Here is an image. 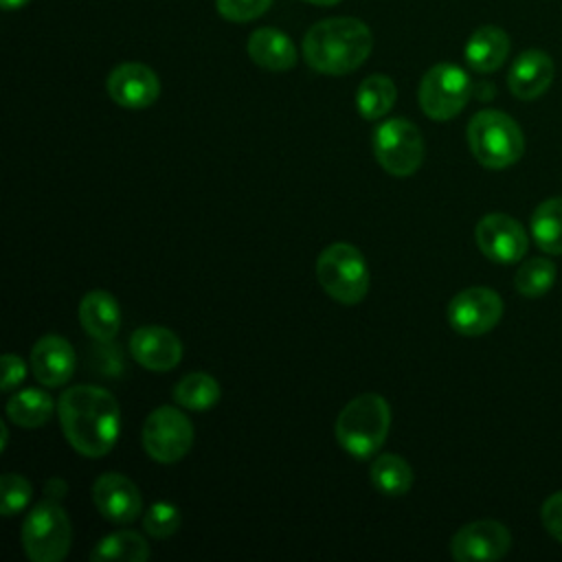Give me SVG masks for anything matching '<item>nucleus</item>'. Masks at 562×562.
Listing matches in <instances>:
<instances>
[{
	"label": "nucleus",
	"mask_w": 562,
	"mask_h": 562,
	"mask_svg": "<svg viewBox=\"0 0 562 562\" xmlns=\"http://www.w3.org/2000/svg\"><path fill=\"white\" fill-rule=\"evenodd\" d=\"M246 50L257 66L272 72L290 70L296 64V48L292 40L285 33L270 26L252 31L248 37Z\"/></svg>",
	"instance_id": "obj_19"
},
{
	"label": "nucleus",
	"mask_w": 562,
	"mask_h": 562,
	"mask_svg": "<svg viewBox=\"0 0 562 562\" xmlns=\"http://www.w3.org/2000/svg\"><path fill=\"white\" fill-rule=\"evenodd\" d=\"M395 97V83L386 75H369L356 90V108L362 119L378 121L393 108Z\"/></svg>",
	"instance_id": "obj_26"
},
{
	"label": "nucleus",
	"mask_w": 562,
	"mask_h": 562,
	"mask_svg": "<svg viewBox=\"0 0 562 562\" xmlns=\"http://www.w3.org/2000/svg\"><path fill=\"white\" fill-rule=\"evenodd\" d=\"M92 501L99 514L114 525H130L143 512L138 487L119 472H105L94 481Z\"/></svg>",
	"instance_id": "obj_14"
},
{
	"label": "nucleus",
	"mask_w": 562,
	"mask_h": 562,
	"mask_svg": "<svg viewBox=\"0 0 562 562\" xmlns=\"http://www.w3.org/2000/svg\"><path fill=\"white\" fill-rule=\"evenodd\" d=\"M553 75H555L553 59L544 50L529 48L514 59L507 75V86L516 99L531 101L549 90Z\"/></svg>",
	"instance_id": "obj_17"
},
{
	"label": "nucleus",
	"mask_w": 562,
	"mask_h": 562,
	"mask_svg": "<svg viewBox=\"0 0 562 562\" xmlns=\"http://www.w3.org/2000/svg\"><path fill=\"white\" fill-rule=\"evenodd\" d=\"M272 0H215L222 18L231 22H250L270 9Z\"/></svg>",
	"instance_id": "obj_30"
},
{
	"label": "nucleus",
	"mask_w": 562,
	"mask_h": 562,
	"mask_svg": "<svg viewBox=\"0 0 562 562\" xmlns=\"http://www.w3.org/2000/svg\"><path fill=\"white\" fill-rule=\"evenodd\" d=\"M0 2H2V9H4V11H13V9L24 7L29 0H0Z\"/></svg>",
	"instance_id": "obj_33"
},
{
	"label": "nucleus",
	"mask_w": 562,
	"mask_h": 562,
	"mask_svg": "<svg viewBox=\"0 0 562 562\" xmlns=\"http://www.w3.org/2000/svg\"><path fill=\"white\" fill-rule=\"evenodd\" d=\"M7 437H9V432H7V426L2 424V443H0L2 450H4V446H7Z\"/></svg>",
	"instance_id": "obj_35"
},
{
	"label": "nucleus",
	"mask_w": 562,
	"mask_h": 562,
	"mask_svg": "<svg viewBox=\"0 0 562 562\" xmlns=\"http://www.w3.org/2000/svg\"><path fill=\"white\" fill-rule=\"evenodd\" d=\"M531 239L547 255H562V195L540 202L529 220Z\"/></svg>",
	"instance_id": "obj_21"
},
{
	"label": "nucleus",
	"mask_w": 562,
	"mask_h": 562,
	"mask_svg": "<svg viewBox=\"0 0 562 562\" xmlns=\"http://www.w3.org/2000/svg\"><path fill=\"white\" fill-rule=\"evenodd\" d=\"M24 375H26L24 360L15 353H4L2 356V391H11L18 384H22Z\"/></svg>",
	"instance_id": "obj_32"
},
{
	"label": "nucleus",
	"mask_w": 562,
	"mask_h": 562,
	"mask_svg": "<svg viewBox=\"0 0 562 562\" xmlns=\"http://www.w3.org/2000/svg\"><path fill=\"white\" fill-rule=\"evenodd\" d=\"M72 542V525L59 501H40L22 522V547L33 562H61Z\"/></svg>",
	"instance_id": "obj_6"
},
{
	"label": "nucleus",
	"mask_w": 562,
	"mask_h": 562,
	"mask_svg": "<svg viewBox=\"0 0 562 562\" xmlns=\"http://www.w3.org/2000/svg\"><path fill=\"white\" fill-rule=\"evenodd\" d=\"M149 558V544L138 531L121 529L103 536L92 553V562H145Z\"/></svg>",
	"instance_id": "obj_22"
},
{
	"label": "nucleus",
	"mask_w": 562,
	"mask_h": 562,
	"mask_svg": "<svg viewBox=\"0 0 562 562\" xmlns=\"http://www.w3.org/2000/svg\"><path fill=\"white\" fill-rule=\"evenodd\" d=\"M540 518L547 533L562 544V490L547 496V501L540 507Z\"/></svg>",
	"instance_id": "obj_31"
},
{
	"label": "nucleus",
	"mask_w": 562,
	"mask_h": 562,
	"mask_svg": "<svg viewBox=\"0 0 562 562\" xmlns=\"http://www.w3.org/2000/svg\"><path fill=\"white\" fill-rule=\"evenodd\" d=\"M145 452L158 463H176L193 446V426L176 406L154 408L140 430Z\"/></svg>",
	"instance_id": "obj_9"
},
{
	"label": "nucleus",
	"mask_w": 562,
	"mask_h": 562,
	"mask_svg": "<svg viewBox=\"0 0 562 562\" xmlns=\"http://www.w3.org/2000/svg\"><path fill=\"white\" fill-rule=\"evenodd\" d=\"M130 353L147 371H171L182 360V342L167 327L145 325L132 331Z\"/></svg>",
	"instance_id": "obj_15"
},
{
	"label": "nucleus",
	"mask_w": 562,
	"mask_h": 562,
	"mask_svg": "<svg viewBox=\"0 0 562 562\" xmlns=\"http://www.w3.org/2000/svg\"><path fill=\"white\" fill-rule=\"evenodd\" d=\"M57 415L66 441L83 457H105L121 432L116 397L92 384H77L57 400Z\"/></svg>",
	"instance_id": "obj_1"
},
{
	"label": "nucleus",
	"mask_w": 562,
	"mask_h": 562,
	"mask_svg": "<svg viewBox=\"0 0 562 562\" xmlns=\"http://www.w3.org/2000/svg\"><path fill=\"white\" fill-rule=\"evenodd\" d=\"M503 299L485 285H472L457 292L448 303V323L461 336H483L494 329L503 316Z\"/></svg>",
	"instance_id": "obj_10"
},
{
	"label": "nucleus",
	"mask_w": 562,
	"mask_h": 562,
	"mask_svg": "<svg viewBox=\"0 0 562 562\" xmlns=\"http://www.w3.org/2000/svg\"><path fill=\"white\" fill-rule=\"evenodd\" d=\"M369 479L384 496H404L413 485V468L400 454L384 452L373 459Z\"/></svg>",
	"instance_id": "obj_24"
},
{
	"label": "nucleus",
	"mask_w": 562,
	"mask_h": 562,
	"mask_svg": "<svg viewBox=\"0 0 562 562\" xmlns=\"http://www.w3.org/2000/svg\"><path fill=\"white\" fill-rule=\"evenodd\" d=\"M465 61L476 72H494L509 55V37L501 26H479L465 44Z\"/></svg>",
	"instance_id": "obj_20"
},
{
	"label": "nucleus",
	"mask_w": 562,
	"mask_h": 562,
	"mask_svg": "<svg viewBox=\"0 0 562 562\" xmlns=\"http://www.w3.org/2000/svg\"><path fill=\"white\" fill-rule=\"evenodd\" d=\"M389 428V402L378 393H362L347 402L345 408L338 413L334 432L347 454L356 459H369L382 448Z\"/></svg>",
	"instance_id": "obj_3"
},
{
	"label": "nucleus",
	"mask_w": 562,
	"mask_h": 562,
	"mask_svg": "<svg viewBox=\"0 0 562 562\" xmlns=\"http://www.w3.org/2000/svg\"><path fill=\"white\" fill-rule=\"evenodd\" d=\"M468 145L479 165L505 169L516 165L525 151L520 125L501 110H481L468 123Z\"/></svg>",
	"instance_id": "obj_4"
},
{
	"label": "nucleus",
	"mask_w": 562,
	"mask_h": 562,
	"mask_svg": "<svg viewBox=\"0 0 562 562\" xmlns=\"http://www.w3.org/2000/svg\"><path fill=\"white\" fill-rule=\"evenodd\" d=\"M316 277L323 290L342 305L360 303L371 285L364 255L347 241H334L316 259Z\"/></svg>",
	"instance_id": "obj_5"
},
{
	"label": "nucleus",
	"mask_w": 562,
	"mask_h": 562,
	"mask_svg": "<svg viewBox=\"0 0 562 562\" xmlns=\"http://www.w3.org/2000/svg\"><path fill=\"white\" fill-rule=\"evenodd\" d=\"M79 323L90 338L112 342L121 329V307L110 292L92 290L79 303Z\"/></svg>",
	"instance_id": "obj_18"
},
{
	"label": "nucleus",
	"mask_w": 562,
	"mask_h": 562,
	"mask_svg": "<svg viewBox=\"0 0 562 562\" xmlns=\"http://www.w3.org/2000/svg\"><path fill=\"white\" fill-rule=\"evenodd\" d=\"M31 371L44 386H61L75 373V349L59 334L42 336L31 349Z\"/></svg>",
	"instance_id": "obj_16"
},
{
	"label": "nucleus",
	"mask_w": 562,
	"mask_h": 562,
	"mask_svg": "<svg viewBox=\"0 0 562 562\" xmlns=\"http://www.w3.org/2000/svg\"><path fill=\"white\" fill-rule=\"evenodd\" d=\"M105 88L114 103L130 108V110L149 108L160 94L158 75L149 66L138 64V61L119 64L108 75Z\"/></svg>",
	"instance_id": "obj_13"
},
{
	"label": "nucleus",
	"mask_w": 562,
	"mask_h": 562,
	"mask_svg": "<svg viewBox=\"0 0 562 562\" xmlns=\"http://www.w3.org/2000/svg\"><path fill=\"white\" fill-rule=\"evenodd\" d=\"M53 397L42 389H24L9 397L7 402V415L13 424L22 428H40L44 426L53 411H55Z\"/></svg>",
	"instance_id": "obj_23"
},
{
	"label": "nucleus",
	"mask_w": 562,
	"mask_h": 562,
	"mask_svg": "<svg viewBox=\"0 0 562 562\" xmlns=\"http://www.w3.org/2000/svg\"><path fill=\"white\" fill-rule=\"evenodd\" d=\"M373 48L369 26L358 18H327L303 37V57L323 75H347L364 64Z\"/></svg>",
	"instance_id": "obj_2"
},
{
	"label": "nucleus",
	"mask_w": 562,
	"mask_h": 562,
	"mask_svg": "<svg viewBox=\"0 0 562 562\" xmlns=\"http://www.w3.org/2000/svg\"><path fill=\"white\" fill-rule=\"evenodd\" d=\"M305 2H312V4H323V7H329V4H336L340 0H305Z\"/></svg>",
	"instance_id": "obj_34"
},
{
	"label": "nucleus",
	"mask_w": 562,
	"mask_h": 562,
	"mask_svg": "<svg viewBox=\"0 0 562 562\" xmlns=\"http://www.w3.org/2000/svg\"><path fill=\"white\" fill-rule=\"evenodd\" d=\"M470 94L472 81L468 72L448 61L428 68L417 90L419 108L432 121L454 119L465 108Z\"/></svg>",
	"instance_id": "obj_8"
},
{
	"label": "nucleus",
	"mask_w": 562,
	"mask_h": 562,
	"mask_svg": "<svg viewBox=\"0 0 562 562\" xmlns=\"http://www.w3.org/2000/svg\"><path fill=\"white\" fill-rule=\"evenodd\" d=\"M512 549L509 529L492 518L463 525L450 538V555L457 562H494Z\"/></svg>",
	"instance_id": "obj_12"
},
{
	"label": "nucleus",
	"mask_w": 562,
	"mask_h": 562,
	"mask_svg": "<svg viewBox=\"0 0 562 562\" xmlns=\"http://www.w3.org/2000/svg\"><path fill=\"white\" fill-rule=\"evenodd\" d=\"M182 516L180 509L169 501H158L143 514V529L158 540L173 536L180 529Z\"/></svg>",
	"instance_id": "obj_28"
},
{
	"label": "nucleus",
	"mask_w": 562,
	"mask_h": 562,
	"mask_svg": "<svg viewBox=\"0 0 562 562\" xmlns=\"http://www.w3.org/2000/svg\"><path fill=\"white\" fill-rule=\"evenodd\" d=\"M0 485H2V507H0L2 516H15L22 509H26V505L33 498V487L22 474H15V472L2 474Z\"/></svg>",
	"instance_id": "obj_29"
},
{
	"label": "nucleus",
	"mask_w": 562,
	"mask_h": 562,
	"mask_svg": "<svg viewBox=\"0 0 562 562\" xmlns=\"http://www.w3.org/2000/svg\"><path fill=\"white\" fill-rule=\"evenodd\" d=\"M375 160L395 178L413 176L424 162V136L408 119H389L373 132Z\"/></svg>",
	"instance_id": "obj_7"
},
{
	"label": "nucleus",
	"mask_w": 562,
	"mask_h": 562,
	"mask_svg": "<svg viewBox=\"0 0 562 562\" xmlns=\"http://www.w3.org/2000/svg\"><path fill=\"white\" fill-rule=\"evenodd\" d=\"M173 400L178 406L189 411H209L220 402V384L204 371H191L173 386Z\"/></svg>",
	"instance_id": "obj_25"
},
{
	"label": "nucleus",
	"mask_w": 562,
	"mask_h": 562,
	"mask_svg": "<svg viewBox=\"0 0 562 562\" xmlns=\"http://www.w3.org/2000/svg\"><path fill=\"white\" fill-rule=\"evenodd\" d=\"M479 250L494 263H516L529 248V237L522 224L507 213H487L474 228Z\"/></svg>",
	"instance_id": "obj_11"
},
{
	"label": "nucleus",
	"mask_w": 562,
	"mask_h": 562,
	"mask_svg": "<svg viewBox=\"0 0 562 562\" xmlns=\"http://www.w3.org/2000/svg\"><path fill=\"white\" fill-rule=\"evenodd\" d=\"M558 277V268L547 257H533L518 266L514 274V288L525 299H538L547 294Z\"/></svg>",
	"instance_id": "obj_27"
}]
</instances>
